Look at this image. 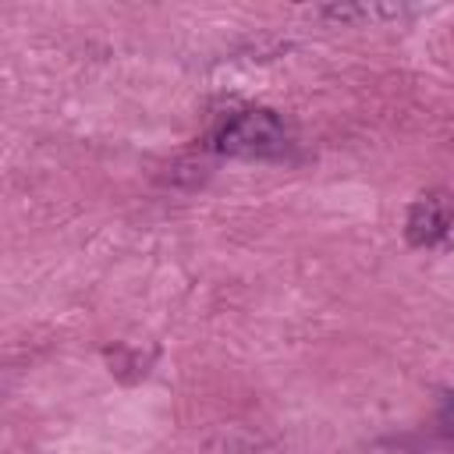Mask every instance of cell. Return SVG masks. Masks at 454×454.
Masks as SVG:
<instances>
[{
  "mask_svg": "<svg viewBox=\"0 0 454 454\" xmlns=\"http://www.w3.org/2000/svg\"><path fill=\"white\" fill-rule=\"evenodd\" d=\"M216 149L241 160H270L287 149V128L270 110H248L227 121V128L216 135Z\"/></svg>",
  "mask_w": 454,
  "mask_h": 454,
  "instance_id": "obj_1",
  "label": "cell"
},
{
  "mask_svg": "<svg viewBox=\"0 0 454 454\" xmlns=\"http://www.w3.org/2000/svg\"><path fill=\"white\" fill-rule=\"evenodd\" d=\"M450 227H454V206L443 202V199H422V202L411 209V220H408L411 241H419V245L436 241V238L447 234Z\"/></svg>",
  "mask_w": 454,
  "mask_h": 454,
  "instance_id": "obj_2",
  "label": "cell"
},
{
  "mask_svg": "<svg viewBox=\"0 0 454 454\" xmlns=\"http://www.w3.org/2000/svg\"><path fill=\"white\" fill-rule=\"evenodd\" d=\"M440 429H443V436L454 440V394H447V401L440 408Z\"/></svg>",
  "mask_w": 454,
  "mask_h": 454,
  "instance_id": "obj_3",
  "label": "cell"
}]
</instances>
